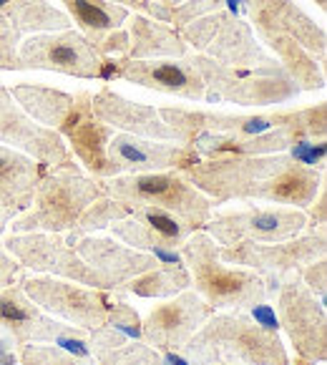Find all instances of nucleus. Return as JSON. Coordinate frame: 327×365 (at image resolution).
<instances>
[{
    "mask_svg": "<svg viewBox=\"0 0 327 365\" xmlns=\"http://www.w3.org/2000/svg\"><path fill=\"white\" fill-rule=\"evenodd\" d=\"M129 58H184L189 53L172 26L151 21L146 16L129 18Z\"/></svg>",
    "mask_w": 327,
    "mask_h": 365,
    "instance_id": "25",
    "label": "nucleus"
},
{
    "mask_svg": "<svg viewBox=\"0 0 327 365\" xmlns=\"http://www.w3.org/2000/svg\"><path fill=\"white\" fill-rule=\"evenodd\" d=\"M202 194L219 207L227 202H267V205L307 210L325 182V172L302 167L284 154L217 156L199 159L182 172Z\"/></svg>",
    "mask_w": 327,
    "mask_h": 365,
    "instance_id": "1",
    "label": "nucleus"
},
{
    "mask_svg": "<svg viewBox=\"0 0 327 365\" xmlns=\"http://www.w3.org/2000/svg\"><path fill=\"white\" fill-rule=\"evenodd\" d=\"M277 322L295 348V358L307 363L327 360V315L325 300L305 287L300 274H290L277 290Z\"/></svg>",
    "mask_w": 327,
    "mask_h": 365,
    "instance_id": "9",
    "label": "nucleus"
},
{
    "mask_svg": "<svg viewBox=\"0 0 327 365\" xmlns=\"http://www.w3.org/2000/svg\"><path fill=\"white\" fill-rule=\"evenodd\" d=\"M116 131L108 124H101L91 113V91L83 98L81 108L76 111L73 121L66 126L63 136L71 156L78 161V167L88 172V177L111 179V161H108V141Z\"/></svg>",
    "mask_w": 327,
    "mask_h": 365,
    "instance_id": "22",
    "label": "nucleus"
},
{
    "mask_svg": "<svg viewBox=\"0 0 327 365\" xmlns=\"http://www.w3.org/2000/svg\"><path fill=\"white\" fill-rule=\"evenodd\" d=\"M13 220H16V215H13L11 210H6V207H0V237H3V232H6V227L11 225Z\"/></svg>",
    "mask_w": 327,
    "mask_h": 365,
    "instance_id": "44",
    "label": "nucleus"
},
{
    "mask_svg": "<svg viewBox=\"0 0 327 365\" xmlns=\"http://www.w3.org/2000/svg\"><path fill=\"white\" fill-rule=\"evenodd\" d=\"M108 230H111L113 240H121L126 247H134V250H139V252L154 255L159 264H184L179 250H174L164 237L151 232L149 227L136 220V217H126V220L113 222Z\"/></svg>",
    "mask_w": 327,
    "mask_h": 365,
    "instance_id": "29",
    "label": "nucleus"
},
{
    "mask_svg": "<svg viewBox=\"0 0 327 365\" xmlns=\"http://www.w3.org/2000/svg\"><path fill=\"white\" fill-rule=\"evenodd\" d=\"M66 6V16L78 26V33L86 38L93 48H101L106 36L124 28L129 21V11L108 0H61Z\"/></svg>",
    "mask_w": 327,
    "mask_h": 365,
    "instance_id": "26",
    "label": "nucleus"
},
{
    "mask_svg": "<svg viewBox=\"0 0 327 365\" xmlns=\"http://www.w3.org/2000/svg\"><path fill=\"white\" fill-rule=\"evenodd\" d=\"M21 290L43 312L71 322L73 328L96 330L106 322L111 295L106 290L78 285L71 279L48 277V274H18Z\"/></svg>",
    "mask_w": 327,
    "mask_h": 365,
    "instance_id": "10",
    "label": "nucleus"
},
{
    "mask_svg": "<svg viewBox=\"0 0 327 365\" xmlns=\"http://www.w3.org/2000/svg\"><path fill=\"white\" fill-rule=\"evenodd\" d=\"M18 365H96V360H83L56 345H21L18 348Z\"/></svg>",
    "mask_w": 327,
    "mask_h": 365,
    "instance_id": "33",
    "label": "nucleus"
},
{
    "mask_svg": "<svg viewBox=\"0 0 327 365\" xmlns=\"http://www.w3.org/2000/svg\"><path fill=\"white\" fill-rule=\"evenodd\" d=\"M295 365H312V363H307V360H300V358H295Z\"/></svg>",
    "mask_w": 327,
    "mask_h": 365,
    "instance_id": "47",
    "label": "nucleus"
},
{
    "mask_svg": "<svg viewBox=\"0 0 327 365\" xmlns=\"http://www.w3.org/2000/svg\"><path fill=\"white\" fill-rule=\"evenodd\" d=\"M23 36L0 18V71H21V58H18V46Z\"/></svg>",
    "mask_w": 327,
    "mask_h": 365,
    "instance_id": "36",
    "label": "nucleus"
},
{
    "mask_svg": "<svg viewBox=\"0 0 327 365\" xmlns=\"http://www.w3.org/2000/svg\"><path fill=\"white\" fill-rule=\"evenodd\" d=\"M0 328L11 333L16 348L31 343H56V338L66 333L71 325L56 320L53 315L43 312L21 285H11L0 290Z\"/></svg>",
    "mask_w": 327,
    "mask_h": 365,
    "instance_id": "20",
    "label": "nucleus"
},
{
    "mask_svg": "<svg viewBox=\"0 0 327 365\" xmlns=\"http://www.w3.org/2000/svg\"><path fill=\"white\" fill-rule=\"evenodd\" d=\"M131 217H136V220L144 222L151 232L164 237L174 250H179V245H184V242L194 235L192 227L184 225L179 217L169 215V212H164V210H156V207H136V210H131Z\"/></svg>",
    "mask_w": 327,
    "mask_h": 365,
    "instance_id": "31",
    "label": "nucleus"
},
{
    "mask_svg": "<svg viewBox=\"0 0 327 365\" xmlns=\"http://www.w3.org/2000/svg\"><path fill=\"white\" fill-rule=\"evenodd\" d=\"M101 197H106L103 179L83 174L76 161L56 169H46L36 187L31 210L18 215L8 227L16 235H23V232L68 235L78 225L83 212Z\"/></svg>",
    "mask_w": 327,
    "mask_h": 365,
    "instance_id": "3",
    "label": "nucleus"
},
{
    "mask_svg": "<svg viewBox=\"0 0 327 365\" xmlns=\"http://www.w3.org/2000/svg\"><path fill=\"white\" fill-rule=\"evenodd\" d=\"M297 274H300V279L305 282V287L312 295L325 300V292H327V259L325 257L305 264Z\"/></svg>",
    "mask_w": 327,
    "mask_h": 365,
    "instance_id": "39",
    "label": "nucleus"
},
{
    "mask_svg": "<svg viewBox=\"0 0 327 365\" xmlns=\"http://www.w3.org/2000/svg\"><path fill=\"white\" fill-rule=\"evenodd\" d=\"M96 365H164L159 350L146 345L144 340H126L124 345L93 355Z\"/></svg>",
    "mask_w": 327,
    "mask_h": 365,
    "instance_id": "32",
    "label": "nucleus"
},
{
    "mask_svg": "<svg viewBox=\"0 0 327 365\" xmlns=\"http://www.w3.org/2000/svg\"><path fill=\"white\" fill-rule=\"evenodd\" d=\"M108 328H113L116 333H121L126 340H141V317L134 307L129 305L121 297H111L108 302V312H106V322Z\"/></svg>",
    "mask_w": 327,
    "mask_h": 365,
    "instance_id": "34",
    "label": "nucleus"
},
{
    "mask_svg": "<svg viewBox=\"0 0 327 365\" xmlns=\"http://www.w3.org/2000/svg\"><path fill=\"white\" fill-rule=\"evenodd\" d=\"M204 83L207 103H237L242 108H269L300 96V88L282 66L274 68H232L204 53H187Z\"/></svg>",
    "mask_w": 327,
    "mask_h": 365,
    "instance_id": "5",
    "label": "nucleus"
},
{
    "mask_svg": "<svg viewBox=\"0 0 327 365\" xmlns=\"http://www.w3.org/2000/svg\"><path fill=\"white\" fill-rule=\"evenodd\" d=\"M3 250L11 252L18 259V264L33 274H48V277L71 279L78 285L106 290L103 279L66 242V235H48V232L16 235V232H11L3 240Z\"/></svg>",
    "mask_w": 327,
    "mask_h": 365,
    "instance_id": "11",
    "label": "nucleus"
},
{
    "mask_svg": "<svg viewBox=\"0 0 327 365\" xmlns=\"http://www.w3.org/2000/svg\"><path fill=\"white\" fill-rule=\"evenodd\" d=\"M214 11H222V0H187L182 6L172 8V28L179 31V28L197 21V18L209 16Z\"/></svg>",
    "mask_w": 327,
    "mask_h": 365,
    "instance_id": "37",
    "label": "nucleus"
},
{
    "mask_svg": "<svg viewBox=\"0 0 327 365\" xmlns=\"http://www.w3.org/2000/svg\"><path fill=\"white\" fill-rule=\"evenodd\" d=\"M43 174V164L23 151L0 144V207L11 210L16 217L31 210L36 187Z\"/></svg>",
    "mask_w": 327,
    "mask_h": 365,
    "instance_id": "24",
    "label": "nucleus"
},
{
    "mask_svg": "<svg viewBox=\"0 0 327 365\" xmlns=\"http://www.w3.org/2000/svg\"><path fill=\"white\" fill-rule=\"evenodd\" d=\"M0 365H18V355L13 350L11 338H0Z\"/></svg>",
    "mask_w": 327,
    "mask_h": 365,
    "instance_id": "42",
    "label": "nucleus"
},
{
    "mask_svg": "<svg viewBox=\"0 0 327 365\" xmlns=\"http://www.w3.org/2000/svg\"><path fill=\"white\" fill-rule=\"evenodd\" d=\"M21 272H23V267L18 264V259L13 257L11 252H6V250L0 247V290L16 285L18 274Z\"/></svg>",
    "mask_w": 327,
    "mask_h": 365,
    "instance_id": "41",
    "label": "nucleus"
},
{
    "mask_svg": "<svg viewBox=\"0 0 327 365\" xmlns=\"http://www.w3.org/2000/svg\"><path fill=\"white\" fill-rule=\"evenodd\" d=\"M214 307L189 290L156 305L146 320H141V340L159 353H182L204 322L214 315Z\"/></svg>",
    "mask_w": 327,
    "mask_h": 365,
    "instance_id": "14",
    "label": "nucleus"
},
{
    "mask_svg": "<svg viewBox=\"0 0 327 365\" xmlns=\"http://www.w3.org/2000/svg\"><path fill=\"white\" fill-rule=\"evenodd\" d=\"M325 255H327V227L302 232V235L292 237V240L272 242V245L237 242V245H229V247H219V257L227 264L247 267L262 277L269 300L277 295L279 285L290 274H297L305 264L322 259Z\"/></svg>",
    "mask_w": 327,
    "mask_h": 365,
    "instance_id": "7",
    "label": "nucleus"
},
{
    "mask_svg": "<svg viewBox=\"0 0 327 365\" xmlns=\"http://www.w3.org/2000/svg\"><path fill=\"white\" fill-rule=\"evenodd\" d=\"M307 227L305 210L295 207H259L247 205L244 210L234 212H212L209 222L202 232L212 237L219 247H229L237 242H284L302 235Z\"/></svg>",
    "mask_w": 327,
    "mask_h": 365,
    "instance_id": "8",
    "label": "nucleus"
},
{
    "mask_svg": "<svg viewBox=\"0 0 327 365\" xmlns=\"http://www.w3.org/2000/svg\"><path fill=\"white\" fill-rule=\"evenodd\" d=\"M222 8H224L229 16L242 18L244 11H247V0H222Z\"/></svg>",
    "mask_w": 327,
    "mask_h": 365,
    "instance_id": "43",
    "label": "nucleus"
},
{
    "mask_svg": "<svg viewBox=\"0 0 327 365\" xmlns=\"http://www.w3.org/2000/svg\"><path fill=\"white\" fill-rule=\"evenodd\" d=\"M71 247L103 279L106 290L118 292V295H121L126 282H131L134 277L149 272V269H154L159 264L154 255L126 247V245L116 242L113 237L86 235V237H78Z\"/></svg>",
    "mask_w": 327,
    "mask_h": 365,
    "instance_id": "17",
    "label": "nucleus"
},
{
    "mask_svg": "<svg viewBox=\"0 0 327 365\" xmlns=\"http://www.w3.org/2000/svg\"><path fill=\"white\" fill-rule=\"evenodd\" d=\"M287 154L302 164V167L317 169V172H325V156H327V144L325 139H300L287 149Z\"/></svg>",
    "mask_w": 327,
    "mask_h": 365,
    "instance_id": "35",
    "label": "nucleus"
},
{
    "mask_svg": "<svg viewBox=\"0 0 327 365\" xmlns=\"http://www.w3.org/2000/svg\"><path fill=\"white\" fill-rule=\"evenodd\" d=\"M21 71H53L76 78H101L103 58L73 28L33 33L18 46Z\"/></svg>",
    "mask_w": 327,
    "mask_h": 365,
    "instance_id": "12",
    "label": "nucleus"
},
{
    "mask_svg": "<svg viewBox=\"0 0 327 365\" xmlns=\"http://www.w3.org/2000/svg\"><path fill=\"white\" fill-rule=\"evenodd\" d=\"M307 215V227L305 232H312V230H320V227L327 225V187L322 182L320 192L315 194V199L310 202V207L305 210Z\"/></svg>",
    "mask_w": 327,
    "mask_h": 365,
    "instance_id": "40",
    "label": "nucleus"
},
{
    "mask_svg": "<svg viewBox=\"0 0 327 365\" xmlns=\"http://www.w3.org/2000/svg\"><path fill=\"white\" fill-rule=\"evenodd\" d=\"M126 217H131L129 207L121 205V202H116V199H111L106 194V197L96 199V202H93V205L83 212V217L78 220V225H76L73 230L66 235V242H68V245H73L78 237L96 235V232H101V230H108L113 222L126 220Z\"/></svg>",
    "mask_w": 327,
    "mask_h": 365,
    "instance_id": "30",
    "label": "nucleus"
},
{
    "mask_svg": "<svg viewBox=\"0 0 327 365\" xmlns=\"http://www.w3.org/2000/svg\"><path fill=\"white\" fill-rule=\"evenodd\" d=\"M189 287H192V274H189L187 264H156L154 269L126 282L121 295L169 300V297L189 290Z\"/></svg>",
    "mask_w": 327,
    "mask_h": 365,
    "instance_id": "28",
    "label": "nucleus"
},
{
    "mask_svg": "<svg viewBox=\"0 0 327 365\" xmlns=\"http://www.w3.org/2000/svg\"><path fill=\"white\" fill-rule=\"evenodd\" d=\"M13 101L36 121V124L53 129L56 134H63L66 126L73 121L76 111L81 108L83 98L88 91L78 93H66L61 88L41 86V83H18V86L8 88Z\"/></svg>",
    "mask_w": 327,
    "mask_h": 365,
    "instance_id": "23",
    "label": "nucleus"
},
{
    "mask_svg": "<svg viewBox=\"0 0 327 365\" xmlns=\"http://www.w3.org/2000/svg\"><path fill=\"white\" fill-rule=\"evenodd\" d=\"M202 156L192 146L177 144V141H154L141 139L134 134H118L111 136L108 141V161H111V174H151V172H187L194 167Z\"/></svg>",
    "mask_w": 327,
    "mask_h": 365,
    "instance_id": "16",
    "label": "nucleus"
},
{
    "mask_svg": "<svg viewBox=\"0 0 327 365\" xmlns=\"http://www.w3.org/2000/svg\"><path fill=\"white\" fill-rule=\"evenodd\" d=\"M182 355L189 365H292L279 333L264 330L247 310L214 312Z\"/></svg>",
    "mask_w": 327,
    "mask_h": 365,
    "instance_id": "2",
    "label": "nucleus"
},
{
    "mask_svg": "<svg viewBox=\"0 0 327 365\" xmlns=\"http://www.w3.org/2000/svg\"><path fill=\"white\" fill-rule=\"evenodd\" d=\"M179 255L192 274V290L217 312L249 310L269 300L262 277L247 267L227 264L219 257V245L207 232H194L179 245Z\"/></svg>",
    "mask_w": 327,
    "mask_h": 365,
    "instance_id": "4",
    "label": "nucleus"
},
{
    "mask_svg": "<svg viewBox=\"0 0 327 365\" xmlns=\"http://www.w3.org/2000/svg\"><path fill=\"white\" fill-rule=\"evenodd\" d=\"M315 3H317V8H320V11H325V8H327V0H315Z\"/></svg>",
    "mask_w": 327,
    "mask_h": 365,
    "instance_id": "46",
    "label": "nucleus"
},
{
    "mask_svg": "<svg viewBox=\"0 0 327 365\" xmlns=\"http://www.w3.org/2000/svg\"><path fill=\"white\" fill-rule=\"evenodd\" d=\"M0 18L11 23L21 36L71 28V18L48 0H0Z\"/></svg>",
    "mask_w": 327,
    "mask_h": 365,
    "instance_id": "27",
    "label": "nucleus"
},
{
    "mask_svg": "<svg viewBox=\"0 0 327 365\" xmlns=\"http://www.w3.org/2000/svg\"><path fill=\"white\" fill-rule=\"evenodd\" d=\"M91 113L101 124H108L111 129L124 131V134L154 141H174L172 129L161 121L154 106L129 101L126 96L113 91L108 83H103L96 93H91Z\"/></svg>",
    "mask_w": 327,
    "mask_h": 365,
    "instance_id": "19",
    "label": "nucleus"
},
{
    "mask_svg": "<svg viewBox=\"0 0 327 365\" xmlns=\"http://www.w3.org/2000/svg\"><path fill=\"white\" fill-rule=\"evenodd\" d=\"M56 348L66 350V353L76 355V358H83V360H93L91 353V345H88V330H81L71 325L61 338H56Z\"/></svg>",
    "mask_w": 327,
    "mask_h": 365,
    "instance_id": "38",
    "label": "nucleus"
},
{
    "mask_svg": "<svg viewBox=\"0 0 327 365\" xmlns=\"http://www.w3.org/2000/svg\"><path fill=\"white\" fill-rule=\"evenodd\" d=\"M249 26L257 28H272L284 36L295 38L297 43L307 51L310 56H315L317 63L325 66V53H327V36L325 28L317 26L295 0H247Z\"/></svg>",
    "mask_w": 327,
    "mask_h": 365,
    "instance_id": "18",
    "label": "nucleus"
},
{
    "mask_svg": "<svg viewBox=\"0 0 327 365\" xmlns=\"http://www.w3.org/2000/svg\"><path fill=\"white\" fill-rule=\"evenodd\" d=\"M129 81L136 86L151 88V91L177 96L184 101H204L202 76L192 66V61L184 58H103L101 81Z\"/></svg>",
    "mask_w": 327,
    "mask_h": 365,
    "instance_id": "13",
    "label": "nucleus"
},
{
    "mask_svg": "<svg viewBox=\"0 0 327 365\" xmlns=\"http://www.w3.org/2000/svg\"><path fill=\"white\" fill-rule=\"evenodd\" d=\"M0 144L23 151L31 159H36L38 164H43L46 169L63 167V164L73 161L63 136L56 134L53 129L36 124L13 101L11 91L6 86H0Z\"/></svg>",
    "mask_w": 327,
    "mask_h": 365,
    "instance_id": "15",
    "label": "nucleus"
},
{
    "mask_svg": "<svg viewBox=\"0 0 327 365\" xmlns=\"http://www.w3.org/2000/svg\"><path fill=\"white\" fill-rule=\"evenodd\" d=\"M103 184L108 197L126 205L129 210L156 207L179 217L194 232H202L214 212L212 199L199 192L177 169L151 174H121V177L103 179Z\"/></svg>",
    "mask_w": 327,
    "mask_h": 365,
    "instance_id": "6",
    "label": "nucleus"
},
{
    "mask_svg": "<svg viewBox=\"0 0 327 365\" xmlns=\"http://www.w3.org/2000/svg\"><path fill=\"white\" fill-rule=\"evenodd\" d=\"M151 3H156V6H161V8H177V6H182V3H187V0H151Z\"/></svg>",
    "mask_w": 327,
    "mask_h": 365,
    "instance_id": "45",
    "label": "nucleus"
},
{
    "mask_svg": "<svg viewBox=\"0 0 327 365\" xmlns=\"http://www.w3.org/2000/svg\"><path fill=\"white\" fill-rule=\"evenodd\" d=\"M204 56L222 66L232 68H274L277 58L257 41L252 26L244 18H234L222 8L219 23L212 36L209 46L204 48Z\"/></svg>",
    "mask_w": 327,
    "mask_h": 365,
    "instance_id": "21",
    "label": "nucleus"
}]
</instances>
